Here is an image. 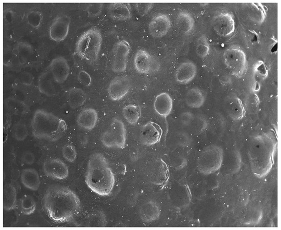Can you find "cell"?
Returning a JSON list of instances; mask_svg holds the SVG:
<instances>
[{
    "label": "cell",
    "mask_w": 281,
    "mask_h": 230,
    "mask_svg": "<svg viewBox=\"0 0 281 230\" xmlns=\"http://www.w3.org/2000/svg\"><path fill=\"white\" fill-rule=\"evenodd\" d=\"M78 80L83 85L89 87L91 84V77L90 75L85 70H80L78 74Z\"/></svg>",
    "instance_id": "40"
},
{
    "label": "cell",
    "mask_w": 281,
    "mask_h": 230,
    "mask_svg": "<svg viewBox=\"0 0 281 230\" xmlns=\"http://www.w3.org/2000/svg\"><path fill=\"white\" fill-rule=\"evenodd\" d=\"M103 144L108 148H124L126 142V131L123 121L113 119L101 137Z\"/></svg>",
    "instance_id": "7"
},
{
    "label": "cell",
    "mask_w": 281,
    "mask_h": 230,
    "mask_svg": "<svg viewBox=\"0 0 281 230\" xmlns=\"http://www.w3.org/2000/svg\"><path fill=\"white\" fill-rule=\"evenodd\" d=\"M130 88L131 82L128 77L116 76L110 81L108 86L109 96L112 100H121L128 93Z\"/></svg>",
    "instance_id": "12"
},
{
    "label": "cell",
    "mask_w": 281,
    "mask_h": 230,
    "mask_svg": "<svg viewBox=\"0 0 281 230\" xmlns=\"http://www.w3.org/2000/svg\"><path fill=\"white\" fill-rule=\"evenodd\" d=\"M20 180L24 186L32 191H37L40 186L39 174L34 169L22 170L20 174Z\"/></svg>",
    "instance_id": "23"
},
{
    "label": "cell",
    "mask_w": 281,
    "mask_h": 230,
    "mask_svg": "<svg viewBox=\"0 0 281 230\" xmlns=\"http://www.w3.org/2000/svg\"><path fill=\"white\" fill-rule=\"evenodd\" d=\"M130 50V45L126 40H120L114 44L112 49L113 59L111 66L113 72L121 73L126 70Z\"/></svg>",
    "instance_id": "10"
},
{
    "label": "cell",
    "mask_w": 281,
    "mask_h": 230,
    "mask_svg": "<svg viewBox=\"0 0 281 230\" xmlns=\"http://www.w3.org/2000/svg\"><path fill=\"white\" fill-rule=\"evenodd\" d=\"M102 43V36L99 29L92 27L85 31L76 44V52L82 59L89 64L98 60Z\"/></svg>",
    "instance_id": "5"
},
{
    "label": "cell",
    "mask_w": 281,
    "mask_h": 230,
    "mask_svg": "<svg viewBox=\"0 0 281 230\" xmlns=\"http://www.w3.org/2000/svg\"><path fill=\"white\" fill-rule=\"evenodd\" d=\"M85 182L93 192L100 196H107L111 193L115 183L114 175L102 154L95 153L90 156Z\"/></svg>",
    "instance_id": "3"
},
{
    "label": "cell",
    "mask_w": 281,
    "mask_h": 230,
    "mask_svg": "<svg viewBox=\"0 0 281 230\" xmlns=\"http://www.w3.org/2000/svg\"><path fill=\"white\" fill-rule=\"evenodd\" d=\"M276 145L275 137L269 132L255 135L251 139L248 155L251 170L258 177H263L270 171Z\"/></svg>",
    "instance_id": "2"
},
{
    "label": "cell",
    "mask_w": 281,
    "mask_h": 230,
    "mask_svg": "<svg viewBox=\"0 0 281 230\" xmlns=\"http://www.w3.org/2000/svg\"><path fill=\"white\" fill-rule=\"evenodd\" d=\"M98 119L96 110L93 108H86L82 110L77 118L78 125L84 130L90 131L96 127Z\"/></svg>",
    "instance_id": "20"
},
{
    "label": "cell",
    "mask_w": 281,
    "mask_h": 230,
    "mask_svg": "<svg viewBox=\"0 0 281 230\" xmlns=\"http://www.w3.org/2000/svg\"><path fill=\"white\" fill-rule=\"evenodd\" d=\"M21 161L25 164L31 165L35 162V155L30 151H26L22 155Z\"/></svg>",
    "instance_id": "41"
},
{
    "label": "cell",
    "mask_w": 281,
    "mask_h": 230,
    "mask_svg": "<svg viewBox=\"0 0 281 230\" xmlns=\"http://www.w3.org/2000/svg\"><path fill=\"white\" fill-rule=\"evenodd\" d=\"M9 107L17 114H23L27 111L26 106L18 100L11 99L7 102Z\"/></svg>",
    "instance_id": "37"
},
{
    "label": "cell",
    "mask_w": 281,
    "mask_h": 230,
    "mask_svg": "<svg viewBox=\"0 0 281 230\" xmlns=\"http://www.w3.org/2000/svg\"><path fill=\"white\" fill-rule=\"evenodd\" d=\"M16 203V191L14 185L7 183L3 187V208L6 211L13 210Z\"/></svg>",
    "instance_id": "29"
},
{
    "label": "cell",
    "mask_w": 281,
    "mask_h": 230,
    "mask_svg": "<svg viewBox=\"0 0 281 230\" xmlns=\"http://www.w3.org/2000/svg\"><path fill=\"white\" fill-rule=\"evenodd\" d=\"M134 66L136 71L143 74L155 73L160 68L157 59L144 49H139L135 53Z\"/></svg>",
    "instance_id": "9"
},
{
    "label": "cell",
    "mask_w": 281,
    "mask_h": 230,
    "mask_svg": "<svg viewBox=\"0 0 281 230\" xmlns=\"http://www.w3.org/2000/svg\"><path fill=\"white\" fill-rule=\"evenodd\" d=\"M62 153L64 159L69 162H73L76 159L77 152L76 149L71 143H67L63 146Z\"/></svg>",
    "instance_id": "36"
},
{
    "label": "cell",
    "mask_w": 281,
    "mask_h": 230,
    "mask_svg": "<svg viewBox=\"0 0 281 230\" xmlns=\"http://www.w3.org/2000/svg\"><path fill=\"white\" fill-rule=\"evenodd\" d=\"M153 3H135L134 6L138 12L142 16L147 14L153 7Z\"/></svg>",
    "instance_id": "39"
},
{
    "label": "cell",
    "mask_w": 281,
    "mask_h": 230,
    "mask_svg": "<svg viewBox=\"0 0 281 230\" xmlns=\"http://www.w3.org/2000/svg\"><path fill=\"white\" fill-rule=\"evenodd\" d=\"M122 113L125 120L130 124H136L141 115L139 106L134 104H129L124 107Z\"/></svg>",
    "instance_id": "30"
},
{
    "label": "cell",
    "mask_w": 281,
    "mask_h": 230,
    "mask_svg": "<svg viewBox=\"0 0 281 230\" xmlns=\"http://www.w3.org/2000/svg\"><path fill=\"white\" fill-rule=\"evenodd\" d=\"M173 100L171 96L166 92L158 94L154 101V109L160 116L166 118L171 113L173 108Z\"/></svg>",
    "instance_id": "19"
},
{
    "label": "cell",
    "mask_w": 281,
    "mask_h": 230,
    "mask_svg": "<svg viewBox=\"0 0 281 230\" xmlns=\"http://www.w3.org/2000/svg\"><path fill=\"white\" fill-rule=\"evenodd\" d=\"M205 96L200 89L194 87L189 90L185 100L186 104L193 108H199L205 102Z\"/></svg>",
    "instance_id": "28"
},
{
    "label": "cell",
    "mask_w": 281,
    "mask_h": 230,
    "mask_svg": "<svg viewBox=\"0 0 281 230\" xmlns=\"http://www.w3.org/2000/svg\"><path fill=\"white\" fill-rule=\"evenodd\" d=\"M19 78L21 83L25 85H31L32 82L33 77L32 75L27 72L21 74Z\"/></svg>",
    "instance_id": "42"
},
{
    "label": "cell",
    "mask_w": 281,
    "mask_h": 230,
    "mask_svg": "<svg viewBox=\"0 0 281 230\" xmlns=\"http://www.w3.org/2000/svg\"><path fill=\"white\" fill-rule=\"evenodd\" d=\"M13 135L18 141L24 140L28 135V131L26 125L22 123H16L13 128Z\"/></svg>",
    "instance_id": "35"
},
{
    "label": "cell",
    "mask_w": 281,
    "mask_h": 230,
    "mask_svg": "<svg viewBox=\"0 0 281 230\" xmlns=\"http://www.w3.org/2000/svg\"><path fill=\"white\" fill-rule=\"evenodd\" d=\"M19 59L21 62H26L33 55L31 46L25 43H20L17 47Z\"/></svg>",
    "instance_id": "33"
},
{
    "label": "cell",
    "mask_w": 281,
    "mask_h": 230,
    "mask_svg": "<svg viewBox=\"0 0 281 230\" xmlns=\"http://www.w3.org/2000/svg\"><path fill=\"white\" fill-rule=\"evenodd\" d=\"M197 74L196 65L190 61L181 63L175 72L176 80L181 84H188L195 77Z\"/></svg>",
    "instance_id": "18"
},
{
    "label": "cell",
    "mask_w": 281,
    "mask_h": 230,
    "mask_svg": "<svg viewBox=\"0 0 281 230\" xmlns=\"http://www.w3.org/2000/svg\"><path fill=\"white\" fill-rule=\"evenodd\" d=\"M223 158V149L218 145H210L200 153L197 160V168L203 174H212L220 169Z\"/></svg>",
    "instance_id": "6"
},
{
    "label": "cell",
    "mask_w": 281,
    "mask_h": 230,
    "mask_svg": "<svg viewBox=\"0 0 281 230\" xmlns=\"http://www.w3.org/2000/svg\"><path fill=\"white\" fill-rule=\"evenodd\" d=\"M49 67L50 72L55 82L62 83L67 79L70 68L67 60L64 57L59 56L54 58Z\"/></svg>",
    "instance_id": "17"
},
{
    "label": "cell",
    "mask_w": 281,
    "mask_h": 230,
    "mask_svg": "<svg viewBox=\"0 0 281 230\" xmlns=\"http://www.w3.org/2000/svg\"><path fill=\"white\" fill-rule=\"evenodd\" d=\"M210 47L206 37L201 35L197 40L196 47L197 55L200 58H205L209 53Z\"/></svg>",
    "instance_id": "32"
},
{
    "label": "cell",
    "mask_w": 281,
    "mask_h": 230,
    "mask_svg": "<svg viewBox=\"0 0 281 230\" xmlns=\"http://www.w3.org/2000/svg\"><path fill=\"white\" fill-rule=\"evenodd\" d=\"M71 18L66 15H60L53 20L49 28V36L56 42L63 40L67 36Z\"/></svg>",
    "instance_id": "11"
},
{
    "label": "cell",
    "mask_w": 281,
    "mask_h": 230,
    "mask_svg": "<svg viewBox=\"0 0 281 230\" xmlns=\"http://www.w3.org/2000/svg\"><path fill=\"white\" fill-rule=\"evenodd\" d=\"M139 214L144 222L150 223L159 218L160 210L156 202L149 201L140 206Z\"/></svg>",
    "instance_id": "22"
},
{
    "label": "cell",
    "mask_w": 281,
    "mask_h": 230,
    "mask_svg": "<svg viewBox=\"0 0 281 230\" xmlns=\"http://www.w3.org/2000/svg\"><path fill=\"white\" fill-rule=\"evenodd\" d=\"M31 125L34 137L51 142L60 139L67 129L63 119L43 109H38L34 112Z\"/></svg>",
    "instance_id": "4"
},
{
    "label": "cell",
    "mask_w": 281,
    "mask_h": 230,
    "mask_svg": "<svg viewBox=\"0 0 281 230\" xmlns=\"http://www.w3.org/2000/svg\"><path fill=\"white\" fill-rule=\"evenodd\" d=\"M42 206L49 218L55 223L72 221L80 210V201L71 190L61 185H52L45 193Z\"/></svg>",
    "instance_id": "1"
},
{
    "label": "cell",
    "mask_w": 281,
    "mask_h": 230,
    "mask_svg": "<svg viewBox=\"0 0 281 230\" xmlns=\"http://www.w3.org/2000/svg\"><path fill=\"white\" fill-rule=\"evenodd\" d=\"M226 109L229 116L235 120L242 119L245 110L241 100L237 96L231 97L226 104Z\"/></svg>",
    "instance_id": "25"
},
{
    "label": "cell",
    "mask_w": 281,
    "mask_h": 230,
    "mask_svg": "<svg viewBox=\"0 0 281 230\" xmlns=\"http://www.w3.org/2000/svg\"><path fill=\"white\" fill-rule=\"evenodd\" d=\"M213 26L218 35L224 37L230 36L235 30L233 16L228 12L219 14L214 18Z\"/></svg>",
    "instance_id": "13"
},
{
    "label": "cell",
    "mask_w": 281,
    "mask_h": 230,
    "mask_svg": "<svg viewBox=\"0 0 281 230\" xmlns=\"http://www.w3.org/2000/svg\"><path fill=\"white\" fill-rule=\"evenodd\" d=\"M171 26L169 16L164 13H159L152 17L148 25L150 34L154 38H160L168 32Z\"/></svg>",
    "instance_id": "15"
},
{
    "label": "cell",
    "mask_w": 281,
    "mask_h": 230,
    "mask_svg": "<svg viewBox=\"0 0 281 230\" xmlns=\"http://www.w3.org/2000/svg\"><path fill=\"white\" fill-rule=\"evenodd\" d=\"M20 208L21 212L26 215L33 214L36 209L34 199L29 195L24 196L20 200Z\"/></svg>",
    "instance_id": "31"
},
{
    "label": "cell",
    "mask_w": 281,
    "mask_h": 230,
    "mask_svg": "<svg viewBox=\"0 0 281 230\" xmlns=\"http://www.w3.org/2000/svg\"><path fill=\"white\" fill-rule=\"evenodd\" d=\"M108 13L110 18L118 21L127 20L131 16V7L128 3H111L108 8Z\"/></svg>",
    "instance_id": "21"
},
{
    "label": "cell",
    "mask_w": 281,
    "mask_h": 230,
    "mask_svg": "<svg viewBox=\"0 0 281 230\" xmlns=\"http://www.w3.org/2000/svg\"><path fill=\"white\" fill-rule=\"evenodd\" d=\"M223 59L230 73L237 78L241 77L247 69L246 54L238 47L227 48L224 52Z\"/></svg>",
    "instance_id": "8"
},
{
    "label": "cell",
    "mask_w": 281,
    "mask_h": 230,
    "mask_svg": "<svg viewBox=\"0 0 281 230\" xmlns=\"http://www.w3.org/2000/svg\"><path fill=\"white\" fill-rule=\"evenodd\" d=\"M26 18L30 26L34 29H38L42 23L43 16L40 11L32 10L28 13Z\"/></svg>",
    "instance_id": "34"
},
{
    "label": "cell",
    "mask_w": 281,
    "mask_h": 230,
    "mask_svg": "<svg viewBox=\"0 0 281 230\" xmlns=\"http://www.w3.org/2000/svg\"><path fill=\"white\" fill-rule=\"evenodd\" d=\"M103 8L102 3L89 4L87 7V12L90 17H96L100 15Z\"/></svg>",
    "instance_id": "38"
},
{
    "label": "cell",
    "mask_w": 281,
    "mask_h": 230,
    "mask_svg": "<svg viewBox=\"0 0 281 230\" xmlns=\"http://www.w3.org/2000/svg\"><path fill=\"white\" fill-rule=\"evenodd\" d=\"M176 23L179 30L185 35L190 34L195 26V20L192 15L186 11H181L177 14Z\"/></svg>",
    "instance_id": "24"
},
{
    "label": "cell",
    "mask_w": 281,
    "mask_h": 230,
    "mask_svg": "<svg viewBox=\"0 0 281 230\" xmlns=\"http://www.w3.org/2000/svg\"><path fill=\"white\" fill-rule=\"evenodd\" d=\"M54 81H55L51 73L47 72L41 74L38 79V88L39 91L48 96L55 95L56 90Z\"/></svg>",
    "instance_id": "26"
},
{
    "label": "cell",
    "mask_w": 281,
    "mask_h": 230,
    "mask_svg": "<svg viewBox=\"0 0 281 230\" xmlns=\"http://www.w3.org/2000/svg\"><path fill=\"white\" fill-rule=\"evenodd\" d=\"M66 98L69 107L72 109H77L85 103L87 95L82 89L72 87L68 90Z\"/></svg>",
    "instance_id": "27"
},
{
    "label": "cell",
    "mask_w": 281,
    "mask_h": 230,
    "mask_svg": "<svg viewBox=\"0 0 281 230\" xmlns=\"http://www.w3.org/2000/svg\"><path fill=\"white\" fill-rule=\"evenodd\" d=\"M162 130L157 123L149 121L140 130V139L145 145L151 146L158 143L161 138Z\"/></svg>",
    "instance_id": "14"
},
{
    "label": "cell",
    "mask_w": 281,
    "mask_h": 230,
    "mask_svg": "<svg viewBox=\"0 0 281 230\" xmlns=\"http://www.w3.org/2000/svg\"><path fill=\"white\" fill-rule=\"evenodd\" d=\"M45 174L53 179L63 180L68 176V169L65 163L57 158L50 159L43 163Z\"/></svg>",
    "instance_id": "16"
}]
</instances>
